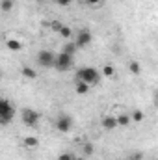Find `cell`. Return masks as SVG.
<instances>
[{
  "mask_svg": "<svg viewBox=\"0 0 158 160\" xmlns=\"http://www.w3.org/2000/svg\"><path fill=\"white\" fill-rule=\"evenodd\" d=\"M75 80L86 82V84L91 88V86H95V84H99V82H101V73H99L97 69H93V67H80L78 71H77Z\"/></svg>",
  "mask_w": 158,
  "mask_h": 160,
  "instance_id": "cell-1",
  "label": "cell"
},
{
  "mask_svg": "<svg viewBox=\"0 0 158 160\" xmlns=\"http://www.w3.org/2000/svg\"><path fill=\"white\" fill-rule=\"evenodd\" d=\"M73 65H75V58H73V56L63 54V52H60V54H56V56H54V65H52V67H54L56 71L65 73V71L73 69Z\"/></svg>",
  "mask_w": 158,
  "mask_h": 160,
  "instance_id": "cell-2",
  "label": "cell"
},
{
  "mask_svg": "<svg viewBox=\"0 0 158 160\" xmlns=\"http://www.w3.org/2000/svg\"><path fill=\"white\" fill-rule=\"evenodd\" d=\"M15 116V108L9 101L0 99V125H7Z\"/></svg>",
  "mask_w": 158,
  "mask_h": 160,
  "instance_id": "cell-3",
  "label": "cell"
},
{
  "mask_svg": "<svg viewBox=\"0 0 158 160\" xmlns=\"http://www.w3.org/2000/svg\"><path fill=\"white\" fill-rule=\"evenodd\" d=\"M21 119H22V123L26 127H37V123L41 119V114L37 110H34V108H24L21 112Z\"/></svg>",
  "mask_w": 158,
  "mask_h": 160,
  "instance_id": "cell-4",
  "label": "cell"
},
{
  "mask_svg": "<svg viewBox=\"0 0 158 160\" xmlns=\"http://www.w3.org/2000/svg\"><path fill=\"white\" fill-rule=\"evenodd\" d=\"M54 127H56V130H58V132L67 134V132L73 128V118H71V116H67V114H62V116L56 119Z\"/></svg>",
  "mask_w": 158,
  "mask_h": 160,
  "instance_id": "cell-5",
  "label": "cell"
},
{
  "mask_svg": "<svg viewBox=\"0 0 158 160\" xmlns=\"http://www.w3.org/2000/svg\"><path fill=\"white\" fill-rule=\"evenodd\" d=\"M37 65H41L43 69H50L52 65H54V52H50V50H39V54H37Z\"/></svg>",
  "mask_w": 158,
  "mask_h": 160,
  "instance_id": "cell-6",
  "label": "cell"
},
{
  "mask_svg": "<svg viewBox=\"0 0 158 160\" xmlns=\"http://www.w3.org/2000/svg\"><path fill=\"white\" fill-rule=\"evenodd\" d=\"M91 39H93L91 32L82 28V30H78V32H77V41H75V43H77V47H78V48H82V47H87V45L91 43Z\"/></svg>",
  "mask_w": 158,
  "mask_h": 160,
  "instance_id": "cell-7",
  "label": "cell"
},
{
  "mask_svg": "<svg viewBox=\"0 0 158 160\" xmlns=\"http://www.w3.org/2000/svg\"><path fill=\"white\" fill-rule=\"evenodd\" d=\"M101 125L106 130H114L117 127V119H116V116H106V118H102V123Z\"/></svg>",
  "mask_w": 158,
  "mask_h": 160,
  "instance_id": "cell-8",
  "label": "cell"
},
{
  "mask_svg": "<svg viewBox=\"0 0 158 160\" xmlns=\"http://www.w3.org/2000/svg\"><path fill=\"white\" fill-rule=\"evenodd\" d=\"M22 145H24L26 149H36V147H39V138H36V136H26V138H22Z\"/></svg>",
  "mask_w": 158,
  "mask_h": 160,
  "instance_id": "cell-9",
  "label": "cell"
},
{
  "mask_svg": "<svg viewBox=\"0 0 158 160\" xmlns=\"http://www.w3.org/2000/svg\"><path fill=\"white\" fill-rule=\"evenodd\" d=\"M21 73H22L24 78H28V80H36L37 78V71H36L34 67H30V65H22Z\"/></svg>",
  "mask_w": 158,
  "mask_h": 160,
  "instance_id": "cell-10",
  "label": "cell"
},
{
  "mask_svg": "<svg viewBox=\"0 0 158 160\" xmlns=\"http://www.w3.org/2000/svg\"><path fill=\"white\" fill-rule=\"evenodd\" d=\"M77 43L75 41H69V43H65L63 47H62V52L63 54H69V56H75V52H77Z\"/></svg>",
  "mask_w": 158,
  "mask_h": 160,
  "instance_id": "cell-11",
  "label": "cell"
},
{
  "mask_svg": "<svg viewBox=\"0 0 158 160\" xmlns=\"http://www.w3.org/2000/svg\"><path fill=\"white\" fill-rule=\"evenodd\" d=\"M75 91H77L78 95H87V91H89V86H87L86 82L75 80Z\"/></svg>",
  "mask_w": 158,
  "mask_h": 160,
  "instance_id": "cell-12",
  "label": "cell"
},
{
  "mask_svg": "<svg viewBox=\"0 0 158 160\" xmlns=\"http://www.w3.org/2000/svg\"><path fill=\"white\" fill-rule=\"evenodd\" d=\"M6 47L11 50V52H19L21 48H22V43L17 39H6Z\"/></svg>",
  "mask_w": 158,
  "mask_h": 160,
  "instance_id": "cell-13",
  "label": "cell"
},
{
  "mask_svg": "<svg viewBox=\"0 0 158 160\" xmlns=\"http://www.w3.org/2000/svg\"><path fill=\"white\" fill-rule=\"evenodd\" d=\"M102 75H104V77H108V78L116 77V69H114V65H112V63H106V65H102Z\"/></svg>",
  "mask_w": 158,
  "mask_h": 160,
  "instance_id": "cell-14",
  "label": "cell"
},
{
  "mask_svg": "<svg viewBox=\"0 0 158 160\" xmlns=\"http://www.w3.org/2000/svg\"><path fill=\"white\" fill-rule=\"evenodd\" d=\"M13 4H15V0H0V9L4 13H7V11L13 9Z\"/></svg>",
  "mask_w": 158,
  "mask_h": 160,
  "instance_id": "cell-15",
  "label": "cell"
},
{
  "mask_svg": "<svg viewBox=\"0 0 158 160\" xmlns=\"http://www.w3.org/2000/svg\"><path fill=\"white\" fill-rule=\"evenodd\" d=\"M128 69H130L132 75H140V73H141V65H140V62H136V60H132V62L128 63Z\"/></svg>",
  "mask_w": 158,
  "mask_h": 160,
  "instance_id": "cell-16",
  "label": "cell"
},
{
  "mask_svg": "<svg viewBox=\"0 0 158 160\" xmlns=\"http://www.w3.org/2000/svg\"><path fill=\"white\" fill-rule=\"evenodd\" d=\"M116 119H117V127H128L130 125V116H126V114H121Z\"/></svg>",
  "mask_w": 158,
  "mask_h": 160,
  "instance_id": "cell-17",
  "label": "cell"
},
{
  "mask_svg": "<svg viewBox=\"0 0 158 160\" xmlns=\"http://www.w3.org/2000/svg\"><path fill=\"white\" fill-rule=\"evenodd\" d=\"M58 34H60L62 38H65V39H71V38L75 36V32H73V30H71L69 26H62V30H60Z\"/></svg>",
  "mask_w": 158,
  "mask_h": 160,
  "instance_id": "cell-18",
  "label": "cell"
},
{
  "mask_svg": "<svg viewBox=\"0 0 158 160\" xmlns=\"http://www.w3.org/2000/svg\"><path fill=\"white\" fill-rule=\"evenodd\" d=\"M93 151H95V147H93V143H89V142H86V143L82 145V153H84V157H89V155H93Z\"/></svg>",
  "mask_w": 158,
  "mask_h": 160,
  "instance_id": "cell-19",
  "label": "cell"
},
{
  "mask_svg": "<svg viewBox=\"0 0 158 160\" xmlns=\"http://www.w3.org/2000/svg\"><path fill=\"white\" fill-rule=\"evenodd\" d=\"M143 118H145V116H143V112H141V110H134V112H132V116H130V121L140 123V121H143Z\"/></svg>",
  "mask_w": 158,
  "mask_h": 160,
  "instance_id": "cell-20",
  "label": "cell"
},
{
  "mask_svg": "<svg viewBox=\"0 0 158 160\" xmlns=\"http://www.w3.org/2000/svg\"><path fill=\"white\" fill-rule=\"evenodd\" d=\"M62 26H63V24H62L60 21H52V22H50V30H52V32H60Z\"/></svg>",
  "mask_w": 158,
  "mask_h": 160,
  "instance_id": "cell-21",
  "label": "cell"
},
{
  "mask_svg": "<svg viewBox=\"0 0 158 160\" xmlns=\"http://www.w3.org/2000/svg\"><path fill=\"white\" fill-rule=\"evenodd\" d=\"M58 160H75V155L73 153H62L58 157Z\"/></svg>",
  "mask_w": 158,
  "mask_h": 160,
  "instance_id": "cell-22",
  "label": "cell"
},
{
  "mask_svg": "<svg viewBox=\"0 0 158 160\" xmlns=\"http://www.w3.org/2000/svg\"><path fill=\"white\" fill-rule=\"evenodd\" d=\"M141 158H143V155H141V153H132L128 160H141Z\"/></svg>",
  "mask_w": 158,
  "mask_h": 160,
  "instance_id": "cell-23",
  "label": "cell"
},
{
  "mask_svg": "<svg viewBox=\"0 0 158 160\" xmlns=\"http://www.w3.org/2000/svg\"><path fill=\"white\" fill-rule=\"evenodd\" d=\"M71 2H73V0H56V4H58V6H69Z\"/></svg>",
  "mask_w": 158,
  "mask_h": 160,
  "instance_id": "cell-24",
  "label": "cell"
},
{
  "mask_svg": "<svg viewBox=\"0 0 158 160\" xmlns=\"http://www.w3.org/2000/svg\"><path fill=\"white\" fill-rule=\"evenodd\" d=\"M86 4H89V6H97V4H101L102 0H84Z\"/></svg>",
  "mask_w": 158,
  "mask_h": 160,
  "instance_id": "cell-25",
  "label": "cell"
},
{
  "mask_svg": "<svg viewBox=\"0 0 158 160\" xmlns=\"http://www.w3.org/2000/svg\"><path fill=\"white\" fill-rule=\"evenodd\" d=\"M0 80H2V73H0Z\"/></svg>",
  "mask_w": 158,
  "mask_h": 160,
  "instance_id": "cell-26",
  "label": "cell"
},
{
  "mask_svg": "<svg viewBox=\"0 0 158 160\" xmlns=\"http://www.w3.org/2000/svg\"><path fill=\"white\" fill-rule=\"evenodd\" d=\"M36 2H41V0H36Z\"/></svg>",
  "mask_w": 158,
  "mask_h": 160,
  "instance_id": "cell-27",
  "label": "cell"
}]
</instances>
